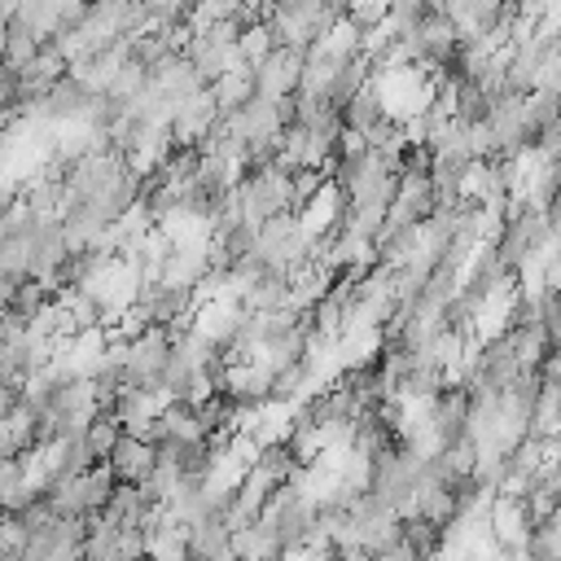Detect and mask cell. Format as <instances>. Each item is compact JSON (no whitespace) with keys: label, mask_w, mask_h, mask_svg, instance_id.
Instances as JSON below:
<instances>
[{"label":"cell","mask_w":561,"mask_h":561,"mask_svg":"<svg viewBox=\"0 0 561 561\" xmlns=\"http://www.w3.org/2000/svg\"><path fill=\"white\" fill-rule=\"evenodd\" d=\"M302 66H307V48H298V44L272 48V53L254 66V88H259L263 96L280 101V96H289V92L302 88Z\"/></svg>","instance_id":"1"},{"label":"cell","mask_w":561,"mask_h":561,"mask_svg":"<svg viewBox=\"0 0 561 561\" xmlns=\"http://www.w3.org/2000/svg\"><path fill=\"white\" fill-rule=\"evenodd\" d=\"M92 83L79 75V70H70V75H61L57 83H48V92H44V123H83L88 118V105H92Z\"/></svg>","instance_id":"2"},{"label":"cell","mask_w":561,"mask_h":561,"mask_svg":"<svg viewBox=\"0 0 561 561\" xmlns=\"http://www.w3.org/2000/svg\"><path fill=\"white\" fill-rule=\"evenodd\" d=\"M228 127H232L241 140H276V136L285 131L276 101L263 96V92H254L250 101H241V105L232 110V123H228Z\"/></svg>","instance_id":"3"},{"label":"cell","mask_w":561,"mask_h":561,"mask_svg":"<svg viewBox=\"0 0 561 561\" xmlns=\"http://www.w3.org/2000/svg\"><path fill=\"white\" fill-rule=\"evenodd\" d=\"M153 465H158V443H149L145 434L123 430V438H118L114 451H110V469H114L123 482H145Z\"/></svg>","instance_id":"4"},{"label":"cell","mask_w":561,"mask_h":561,"mask_svg":"<svg viewBox=\"0 0 561 561\" xmlns=\"http://www.w3.org/2000/svg\"><path fill=\"white\" fill-rule=\"evenodd\" d=\"M188 557H215V561H228L237 557V530L228 526V517L210 513V517H197L188 526Z\"/></svg>","instance_id":"5"},{"label":"cell","mask_w":561,"mask_h":561,"mask_svg":"<svg viewBox=\"0 0 561 561\" xmlns=\"http://www.w3.org/2000/svg\"><path fill=\"white\" fill-rule=\"evenodd\" d=\"M4 26H18L44 44L61 26V0H18V9L4 18Z\"/></svg>","instance_id":"6"},{"label":"cell","mask_w":561,"mask_h":561,"mask_svg":"<svg viewBox=\"0 0 561 561\" xmlns=\"http://www.w3.org/2000/svg\"><path fill=\"white\" fill-rule=\"evenodd\" d=\"M381 114H390V105H386V88H381V79H368L346 105H342V118H346V127H355V131H368Z\"/></svg>","instance_id":"7"},{"label":"cell","mask_w":561,"mask_h":561,"mask_svg":"<svg viewBox=\"0 0 561 561\" xmlns=\"http://www.w3.org/2000/svg\"><path fill=\"white\" fill-rule=\"evenodd\" d=\"M118 438H123V421L114 412H96V421L88 425V443H92L96 460H110V451H114Z\"/></svg>","instance_id":"8"},{"label":"cell","mask_w":561,"mask_h":561,"mask_svg":"<svg viewBox=\"0 0 561 561\" xmlns=\"http://www.w3.org/2000/svg\"><path fill=\"white\" fill-rule=\"evenodd\" d=\"M39 53V39L18 31V26H4V66H31V57Z\"/></svg>","instance_id":"9"}]
</instances>
